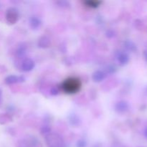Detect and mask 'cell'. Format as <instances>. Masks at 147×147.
Wrapping results in <instances>:
<instances>
[{
    "label": "cell",
    "instance_id": "11",
    "mask_svg": "<svg viewBox=\"0 0 147 147\" xmlns=\"http://www.w3.org/2000/svg\"><path fill=\"white\" fill-rule=\"evenodd\" d=\"M146 93H147V88H146Z\"/></svg>",
    "mask_w": 147,
    "mask_h": 147
},
{
    "label": "cell",
    "instance_id": "5",
    "mask_svg": "<svg viewBox=\"0 0 147 147\" xmlns=\"http://www.w3.org/2000/svg\"><path fill=\"white\" fill-rule=\"evenodd\" d=\"M105 78V74L100 71H97L94 73L93 76V78L95 81H100V80H103Z\"/></svg>",
    "mask_w": 147,
    "mask_h": 147
},
{
    "label": "cell",
    "instance_id": "7",
    "mask_svg": "<svg viewBox=\"0 0 147 147\" xmlns=\"http://www.w3.org/2000/svg\"><path fill=\"white\" fill-rule=\"evenodd\" d=\"M117 106V109H119L120 111H125L126 110H127L128 107H129L126 102H120V103H118Z\"/></svg>",
    "mask_w": 147,
    "mask_h": 147
},
{
    "label": "cell",
    "instance_id": "6",
    "mask_svg": "<svg viewBox=\"0 0 147 147\" xmlns=\"http://www.w3.org/2000/svg\"><path fill=\"white\" fill-rule=\"evenodd\" d=\"M126 47L128 50H131V51H135L136 50V46L135 45V44L134 42H132L131 41H126Z\"/></svg>",
    "mask_w": 147,
    "mask_h": 147
},
{
    "label": "cell",
    "instance_id": "3",
    "mask_svg": "<svg viewBox=\"0 0 147 147\" xmlns=\"http://www.w3.org/2000/svg\"><path fill=\"white\" fill-rule=\"evenodd\" d=\"M117 58H118V60H119V61L123 65L126 64V63L129 62V60L128 55L126 54V53H122V52L119 53Z\"/></svg>",
    "mask_w": 147,
    "mask_h": 147
},
{
    "label": "cell",
    "instance_id": "8",
    "mask_svg": "<svg viewBox=\"0 0 147 147\" xmlns=\"http://www.w3.org/2000/svg\"><path fill=\"white\" fill-rule=\"evenodd\" d=\"M86 4H87L88 6L91 7H97L99 5L100 2L99 1H89L86 2Z\"/></svg>",
    "mask_w": 147,
    "mask_h": 147
},
{
    "label": "cell",
    "instance_id": "9",
    "mask_svg": "<svg viewBox=\"0 0 147 147\" xmlns=\"http://www.w3.org/2000/svg\"><path fill=\"white\" fill-rule=\"evenodd\" d=\"M144 136L147 139V127L146 128V129H145V131H144Z\"/></svg>",
    "mask_w": 147,
    "mask_h": 147
},
{
    "label": "cell",
    "instance_id": "1",
    "mask_svg": "<svg viewBox=\"0 0 147 147\" xmlns=\"http://www.w3.org/2000/svg\"><path fill=\"white\" fill-rule=\"evenodd\" d=\"M80 86L81 83L79 79L76 78H70L63 82L62 87L65 93H75L80 90Z\"/></svg>",
    "mask_w": 147,
    "mask_h": 147
},
{
    "label": "cell",
    "instance_id": "2",
    "mask_svg": "<svg viewBox=\"0 0 147 147\" xmlns=\"http://www.w3.org/2000/svg\"><path fill=\"white\" fill-rule=\"evenodd\" d=\"M47 143L49 147H63V140L57 135H49L47 137Z\"/></svg>",
    "mask_w": 147,
    "mask_h": 147
},
{
    "label": "cell",
    "instance_id": "4",
    "mask_svg": "<svg viewBox=\"0 0 147 147\" xmlns=\"http://www.w3.org/2000/svg\"><path fill=\"white\" fill-rule=\"evenodd\" d=\"M23 70L24 71L30 70L34 67V62L32 61L31 60H26L23 63Z\"/></svg>",
    "mask_w": 147,
    "mask_h": 147
},
{
    "label": "cell",
    "instance_id": "10",
    "mask_svg": "<svg viewBox=\"0 0 147 147\" xmlns=\"http://www.w3.org/2000/svg\"><path fill=\"white\" fill-rule=\"evenodd\" d=\"M144 57H145V59H146L147 61V50H146V51L144 52Z\"/></svg>",
    "mask_w": 147,
    "mask_h": 147
}]
</instances>
